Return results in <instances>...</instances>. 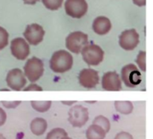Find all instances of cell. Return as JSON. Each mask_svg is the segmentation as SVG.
Wrapping results in <instances>:
<instances>
[{
	"mask_svg": "<svg viewBox=\"0 0 153 139\" xmlns=\"http://www.w3.org/2000/svg\"><path fill=\"white\" fill-rule=\"evenodd\" d=\"M102 88L106 91H120L122 89L121 79L115 71L107 72L102 77Z\"/></svg>",
	"mask_w": 153,
	"mask_h": 139,
	"instance_id": "4fadbf2b",
	"label": "cell"
},
{
	"mask_svg": "<svg viewBox=\"0 0 153 139\" xmlns=\"http://www.w3.org/2000/svg\"><path fill=\"white\" fill-rule=\"evenodd\" d=\"M5 121H6V113L2 108H0V127L3 126L5 123Z\"/></svg>",
	"mask_w": 153,
	"mask_h": 139,
	"instance_id": "4316f807",
	"label": "cell"
},
{
	"mask_svg": "<svg viewBox=\"0 0 153 139\" xmlns=\"http://www.w3.org/2000/svg\"><path fill=\"white\" fill-rule=\"evenodd\" d=\"M106 132L98 125H91L86 130V138L87 139H105Z\"/></svg>",
	"mask_w": 153,
	"mask_h": 139,
	"instance_id": "2e32d148",
	"label": "cell"
},
{
	"mask_svg": "<svg viewBox=\"0 0 153 139\" xmlns=\"http://www.w3.org/2000/svg\"><path fill=\"white\" fill-rule=\"evenodd\" d=\"M12 55L19 59L24 60L30 54V46L22 38H15L11 41Z\"/></svg>",
	"mask_w": 153,
	"mask_h": 139,
	"instance_id": "8fae6325",
	"label": "cell"
},
{
	"mask_svg": "<svg viewBox=\"0 0 153 139\" xmlns=\"http://www.w3.org/2000/svg\"><path fill=\"white\" fill-rule=\"evenodd\" d=\"M30 129L31 133H33L35 136H41L46 132L48 129L47 120L43 118H35L33 120H31Z\"/></svg>",
	"mask_w": 153,
	"mask_h": 139,
	"instance_id": "9a60e30c",
	"label": "cell"
},
{
	"mask_svg": "<svg viewBox=\"0 0 153 139\" xmlns=\"http://www.w3.org/2000/svg\"><path fill=\"white\" fill-rule=\"evenodd\" d=\"M112 28V24L110 20L105 16L97 17L92 23V29L95 33L99 35H105L110 31Z\"/></svg>",
	"mask_w": 153,
	"mask_h": 139,
	"instance_id": "5bb4252c",
	"label": "cell"
},
{
	"mask_svg": "<svg viewBox=\"0 0 153 139\" xmlns=\"http://www.w3.org/2000/svg\"><path fill=\"white\" fill-rule=\"evenodd\" d=\"M133 2L138 6H143L146 4V0H133Z\"/></svg>",
	"mask_w": 153,
	"mask_h": 139,
	"instance_id": "83f0119b",
	"label": "cell"
},
{
	"mask_svg": "<svg viewBox=\"0 0 153 139\" xmlns=\"http://www.w3.org/2000/svg\"><path fill=\"white\" fill-rule=\"evenodd\" d=\"M115 139H134V138L128 132H120L116 135Z\"/></svg>",
	"mask_w": 153,
	"mask_h": 139,
	"instance_id": "d4e9b609",
	"label": "cell"
},
{
	"mask_svg": "<svg viewBox=\"0 0 153 139\" xmlns=\"http://www.w3.org/2000/svg\"><path fill=\"white\" fill-rule=\"evenodd\" d=\"M146 52L145 51H141L136 58V63L138 64L139 67L141 68L142 71L145 72L146 71Z\"/></svg>",
	"mask_w": 153,
	"mask_h": 139,
	"instance_id": "603a6c76",
	"label": "cell"
},
{
	"mask_svg": "<svg viewBox=\"0 0 153 139\" xmlns=\"http://www.w3.org/2000/svg\"><path fill=\"white\" fill-rule=\"evenodd\" d=\"M122 79L127 87H135L142 82V75L137 67L134 64H128L122 68Z\"/></svg>",
	"mask_w": 153,
	"mask_h": 139,
	"instance_id": "8992f818",
	"label": "cell"
},
{
	"mask_svg": "<svg viewBox=\"0 0 153 139\" xmlns=\"http://www.w3.org/2000/svg\"><path fill=\"white\" fill-rule=\"evenodd\" d=\"M64 137H67V132L60 128L54 129L48 132L46 139H61Z\"/></svg>",
	"mask_w": 153,
	"mask_h": 139,
	"instance_id": "ffe728a7",
	"label": "cell"
},
{
	"mask_svg": "<svg viewBox=\"0 0 153 139\" xmlns=\"http://www.w3.org/2000/svg\"><path fill=\"white\" fill-rule=\"evenodd\" d=\"M23 89H24V91H42L43 90L42 87H40L39 85H38L36 84H30Z\"/></svg>",
	"mask_w": 153,
	"mask_h": 139,
	"instance_id": "484cf974",
	"label": "cell"
},
{
	"mask_svg": "<svg viewBox=\"0 0 153 139\" xmlns=\"http://www.w3.org/2000/svg\"><path fill=\"white\" fill-rule=\"evenodd\" d=\"M6 84L13 91H21L26 84V78L23 72L19 68H13L7 73Z\"/></svg>",
	"mask_w": 153,
	"mask_h": 139,
	"instance_id": "9c48e42d",
	"label": "cell"
},
{
	"mask_svg": "<svg viewBox=\"0 0 153 139\" xmlns=\"http://www.w3.org/2000/svg\"><path fill=\"white\" fill-rule=\"evenodd\" d=\"M8 32L5 29L0 26V50L5 48L8 44Z\"/></svg>",
	"mask_w": 153,
	"mask_h": 139,
	"instance_id": "7402d4cb",
	"label": "cell"
},
{
	"mask_svg": "<svg viewBox=\"0 0 153 139\" xmlns=\"http://www.w3.org/2000/svg\"><path fill=\"white\" fill-rule=\"evenodd\" d=\"M74 59L72 55L64 49L56 51L49 61L50 68L55 73H65L69 71L73 67Z\"/></svg>",
	"mask_w": 153,
	"mask_h": 139,
	"instance_id": "6da1fadb",
	"label": "cell"
},
{
	"mask_svg": "<svg viewBox=\"0 0 153 139\" xmlns=\"http://www.w3.org/2000/svg\"><path fill=\"white\" fill-rule=\"evenodd\" d=\"M65 9L67 15L73 18H82L88 11L86 0H66Z\"/></svg>",
	"mask_w": 153,
	"mask_h": 139,
	"instance_id": "52a82bcc",
	"label": "cell"
},
{
	"mask_svg": "<svg viewBox=\"0 0 153 139\" xmlns=\"http://www.w3.org/2000/svg\"><path fill=\"white\" fill-rule=\"evenodd\" d=\"M79 83L85 88H93L97 86L100 81L99 73L91 68H84L79 74Z\"/></svg>",
	"mask_w": 153,
	"mask_h": 139,
	"instance_id": "7c38bea8",
	"label": "cell"
},
{
	"mask_svg": "<svg viewBox=\"0 0 153 139\" xmlns=\"http://www.w3.org/2000/svg\"><path fill=\"white\" fill-rule=\"evenodd\" d=\"M0 139H5V138H4V136L1 134V133H0Z\"/></svg>",
	"mask_w": 153,
	"mask_h": 139,
	"instance_id": "4dcf8cb0",
	"label": "cell"
},
{
	"mask_svg": "<svg viewBox=\"0 0 153 139\" xmlns=\"http://www.w3.org/2000/svg\"><path fill=\"white\" fill-rule=\"evenodd\" d=\"M4 107L7 109H14L21 104V101H13V102H2Z\"/></svg>",
	"mask_w": 153,
	"mask_h": 139,
	"instance_id": "cb8c5ba5",
	"label": "cell"
},
{
	"mask_svg": "<svg viewBox=\"0 0 153 139\" xmlns=\"http://www.w3.org/2000/svg\"><path fill=\"white\" fill-rule=\"evenodd\" d=\"M64 0H42L43 4L49 10H57L61 7Z\"/></svg>",
	"mask_w": 153,
	"mask_h": 139,
	"instance_id": "44dd1931",
	"label": "cell"
},
{
	"mask_svg": "<svg viewBox=\"0 0 153 139\" xmlns=\"http://www.w3.org/2000/svg\"><path fill=\"white\" fill-rule=\"evenodd\" d=\"M81 52L83 60L89 66H98L104 59L103 49L96 44H87Z\"/></svg>",
	"mask_w": 153,
	"mask_h": 139,
	"instance_id": "7a4b0ae2",
	"label": "cell"
},
{
	"mask_svg": "<svg viewBox=\"0 0 153 139\" xmlns=\"http://www.w3.org/2000/svg\"><path fill=\"white\" fill-rule=\"evenodd\" d=\"M89 120V111L82 105L73 106L68 112V121L74 128H82Z\"/></svg>",
	"mask_w": 153,
	"mask_h": 139,
	"instance_id": "5b68a950",
	"label": "cell"
},
{
	"mask_svg": "<svg viewBox=\"0 0 153 139\" xmlns=\"http://www.w3.org/2000/svg\"><path fill=\"white\" fill-rule=\"evenodd\" d=\"M93 124L94 125H98L100 126L101 129H104V131L106 133H108L110 129H111V125H110V121L108 120V119H107L106 117L102 116V115H100V116H97L94 120H93Z\"/></svg>",
	"mask_w": 153,
	"mask_h": 139,
	"instance_id": "d6986e66",
	"label": "cell"
},
{
	"mask_svg": "<svg viewBox=\"0 0 153 139\" xmlns=\"http://www.w3.org/2000/svg\"><path fill=\"white\" fill-rule=\"evenodd\" d=\"M51 101H32L30 102L31 107L38 112H46L51 107Z\"/></svg>",
	"mask_w": 153,
	"mask_h": 139,
	"instance_id": "ac0fdd59",
	"label": "cell"
},
{
	"mask_svg": "<svg viewBox=\"0 0 153 139\" xmlns=\"http://www.w3.org/2000/svg\"><path fill=\"white\" fill-rule=\"evenodd\" d=\"M44 73V65L43 62L36 58L33 57L27 60L24 66V75L27 77L30 82L38 81Z\"/></svg>",
	"mask_w": 153,
	"mask_h": 139,
	"instance_id": "277c9868",
	"label": "cell"
},
{
	"mask_svg": "<svg viewBox=\"0 0 153 139\" xmlns=\"http://www.w3.org/2000/svg\"><path fill=\"white\" fill-rule=\"evenodd\" d=\"M115 109L121 114L129 115L134 111V104L129 101H117L115 102Z\"/></svg>",
	"mask_w": 153,
	"mask_h": 139,
	"instance_id": "e0dca14e",
	"label": "cell"
},
{
	"mask_svg": "<svg viewBox=\"0 0 153 139\" xmlns=\"http://www.w3.org/2000/svg\"><path fill=\"white\" fill-rule=\"evenodd\" d=\"M88 35L82 31L71 32L65 39V47L73 53L79 54L88 44Z\"/></svg>",
	"mask_w": 153,
	"mask_h": 139,
	"instance_id": "3957f363",
	"label": "cell"
},
{
	"mask_svg": "<svg viewBox=\"0 0 153 139\" xmlns=\"http://www.w3.org/2000/svg\"><path fill=\"white\" fill-rule=\"evenodd\" d=\"M45 34V31L43 28L37 23H31L29 24L26 27L25 31L23 32V36L26 39V40L31 44V45H38L43 40Z\"/></svg>",
	"mask_w": 153,
	"mask_h": 139,
	"instance_id": "30bf717a",
	"label": "cell"
},
{
	"mask_svg": "<svg viewBox=\"0 0 153 139\" xmlns=\"http://www.w3.org/2000/svg\"><path fill=\"white\" fill-rule=\"evenodd\" d=\"M62 103H63V104H65V105H69V106H71V105L74 104V103H75V102H74V101H70V102H65V101H63V102H62Z\"/></svg>",
	"mask_w": 153,
	"mask_h": 139,
	"instance_id": "f546056e",
	"label": "cell"
},
{
	"mask_svg": "<svg viewBox=\"0 0 153 139\" xmlns=\"http://www.w3.org/2000/svg\"><path fill=\"white\" fill-rule=\"evenodd\" d=\"M140 42V36L136 30H126L119 36V45L125 50L134 49Z\"/></svg>",
	"mask_w": 153,
	"mask_h": 139,
	"instance_id": "ba28073f",
	"label": "cell"
},
{
	"mask_svg": "<svg viewBox=\"0 0 153 139\" xmlns=\"http://www.w3.org/2000/svg\"><path fill=\"white\" fill-rule=\"evenodd\" d=\"M39 0H23V3L26 4H35Z\"/></svg>",
	"mask_w": 153,
	"mask_h": 139,
	"instance_id": "f1b7e54d",
	"label": "cell"
},
{
	"mask_svg": "<svg viewBox=\"0 0 153 139\" xmlns=\"http://www.w3.org/2000/svg\"><path fill=\"white\" fill-rule=\"evenodd\" d=\"M61 139H72L71 138H68V137H64V138H62Z\"/></svg>",
	"mask_w": 153,
	"mask_h": 139,
	"instance_id": "1f68e13d",
	"label": "cell"
}]
</instances>
